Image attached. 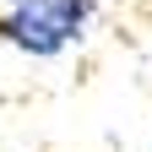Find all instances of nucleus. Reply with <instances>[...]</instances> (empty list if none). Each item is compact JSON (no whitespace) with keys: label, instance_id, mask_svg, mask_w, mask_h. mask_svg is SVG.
Segmentation results:
<instances>
[{"label":"nucleus","instance_id":"nucleus-1","mask_svg":"<svg viewBox=\"0 0 152 152\" xmlns=\"http://www.w3.org/2000/svg\"><path fill=\"white\" fill-rule=\"evenodd\" d=\"M87 16H92V0H16L0 33L27 54H60L87 27Z\"/></svg>","mask_w":152,"mask_h":152}]
</instances>
